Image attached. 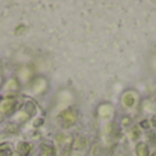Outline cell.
<instances>
[{
	"label": "cell",
	"mask_w": 156,
	"mask_h": 156,
	"mask_svg": "<svg viewBox=\"0 0 156 156\" xmlns=\"http://www.w3.org/2000/svg\"><path fill=\"white\" fill-rule=\"evenodd\" d=\"M22 100L18 96H5L0 100V114L3 116H10L12 114H15L18 110H21Z\"/></svg>",
	"instance_id": "6da1fadb"
},
{
	"label": "cell",
	"mask_w": 156,
	"mask_h": 156,
	"mask_svg": "<svg viewBox=\"0 0 156 156\" xmlns=\"http://www.w3.org/2000/svg\"><path fill=\"white\" fill-rule=\"evenodd\" d=\"M77 119H78V112L76 108H73V107L66 108L65 111H62V112L58 115V122H59V125L63 129L71 127L77 122Z\"/></svg>",
	"instance_id": "7a4b0ae2"
},
{
	"label": "cell",
	"mask_w": 156,
	"mask_h": 156,
	"mask_svg": "<svg viewBox=\"0 0 156 156\" xmlns=\"http://www.w3.org/2000/svg\"><path fill=\"white\" fill-rule=\"evenodd\" d=\"M30 152H32V145L29 143L22 141V143H19L16 145V148L12 151V155L11 156H29Z\"/></svg>",
	"instance_id": "3957f363"
},
{
	"label": "cell",
	"mask_w": 156,
	"mask_h": 156,
	"mask_svg": "<svg viewBox=\"0 0 156 156\" xmlns=\"http://www.w3.org/2000/svg\"><path fill=\"white\" fill-rule=\"evenodd\" d=\"M56 155V149L52 144L43 143L40 147V156H55Z\"/></svg>",
	"instance_id": "277c9868"
},
{
	"label": "cell",
	"mask_w": 156,
	"mask_h": 156,
	"mask_svg": "<svg viewBox=\"0 0 156 156\" xmlns=\"http://www.w3.org/2000/svg\"><path fill=\"white\" fill-rule=\"evenodd\" d=\"M136 100H137V97H136V94L133 93V92H127V93H125L123 97H122V103H123V105L126 108L134 107Z\"/></svg>",
	"instance_id": "5b68a950"
},
{
	"label": "cell",
	"mask_w": 156,
	"mask_h": 156,
	"mask_svg": "<svg viewBox=\"0 0 156 156\" xmlns=\"http://www.w3.org/2000/svg\"><path fill=\"white\" fill-rule=\"evenodd\" d=\"M99 115L104 119H108L114 115V107L111 104H101L99 108Z\"/></svg>",
	"instance_id": "8992f818"
},
{
	"label": "cell",
	"mask_w": 156,
	"mask_h": 156,
	"mask_svg": "<svg viewBox=\"0 0 156 156\" xmlns=\"http://www.w3.org/2000/svg\"><path fill=\"white\" fill-rule=\"evenodd\" d=\"M134 152L137 156H149V147L147 143H137L136 144V148H134Z\"/></svg>",
	"instance_id": "52a82bcc"
},
{
	"label": "cell",
	"mask_w": 156,
	"mask_h": 156,
	"mask_svg": "<svg viewBox=\"0 0 156 156\" xmlns=\"http://www.w3.org/2000/svg\"><path fill=\"white\" fill-rule=\"evenodd\" d=\"M86 147H88V140H86V137L78 136L76 138V141H74V144H73V149L74 151H82V149H85Z\"/></svg>",
	"instance_id": "ba28073f"
},
{
	"label": "cell",
	"mask_w": 156,
	"mask_h": 156,
	"mask_svg": "<svg viewBox=\"0 0 156 156\" xmlns=\"http://www.w3.org/2000/svg\"><path fill=\"white\" fill-rule=\"evenodd\" d=\"M12 151H11V147L8 144H2L0 145V156H11Z\"/></svg>",
	"instance_id": "9c48e42d"
},
{
	"label": "cell",
	"mask_w": 156,
	"mask_h": 156,
	"mask_svg": "<svg viewBox=\"0 0 156 156\" xmlns=\"http://www.w3.org/2000/svg\"><path fill=\"white\" fill-rule=\"evenodd\" d=\"M141 136V132H140V127L138 126H133L130 129V138L133 140H138V137Z\"/></svg>",
	"instance_id": "30bf717a"
},
{
	"label": "cell",
	"mask_w": 156,
	"mask_h": 156,
	"mask_svg": "<svg viewBox=\"0 0 156 156\" xmlns=\"http://www.w3.org/2000/svg\"><path fill=\"white\" fill-rule=\"evenodd\" d=\"M140 125L144 127V129H149V127H152L151 126V122H149V121H143Z\"/></svg>",
	"instance_id": "8fae6325"
},
{
	"label": "cell",
	"mask_w": 156,
	"mask_h": 156,
	"mask_svg": "<svg viewBox=\"0 0 156 156\" xmlns=\"http://www.w3.org/2000/svg\"><path fill=\"white\" fill-rule=\"evenodd\" d=\"M151 122H152V125H154V126H156V116H152ZM154 126H152V127H154Z\"/></svg>",
	"instance_id": "7c38bea8"
},
{
	"label": "cell",
	"mask_w": 156,
	"mask_h": 156,
	"mask_svg": "<svg viewBox=\"0 0 156 156\" xmlns=\"http://www.w3.org/2000/svg\"><path fill=\"white\" fill-rule=\"evenodd\" d=\"M154 156H156V154H155V155H154Z\"/></svg>",
	"instance_id": "4fadbf2b"
}]
</instances>
